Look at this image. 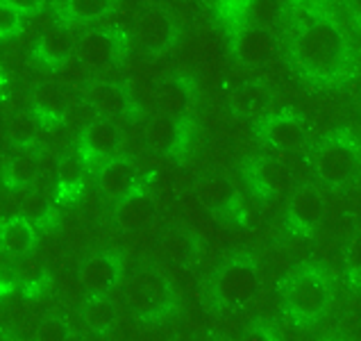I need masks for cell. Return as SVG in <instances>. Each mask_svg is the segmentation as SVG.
<instances>
[{
    "label": "cell",
    "instance_id": "cell-1",
    "mask_svg": "<svg viewBox=\"0 0 361 341\" xmlns=\"http://www.w3.org/2000/svg\"><path fill=\"white\" fill-rule=\"evenodd\" d=\"M288 61L309 85L341 87L357 68V50L334 18L316 16L291 39Z\"/></svg>",
    "mask_w": 361,
    "mask_h": 341
},
{
    "label": "cell",
    "instance_id": "cell-2",
    "mask_svg": "<svg viewBox=\"0 0 361 341\" xmlns=\"http://www.w3.org/2000/svg\"><path fill=\"white\" fill-rule=\"evenodd\" d=\"M334 282L323 264H302L280 285L282 312L293 328H316L327 316Z\"/></svg>",
    "mask_w": 361,
    "mask_h": 341
},
{
    "label": "cell",
    "instance_id": "cell-3",
    "mask_svg": "<svg viewBox=\"0 0 361 341\" xmlns=\"http://www.w3.org/2000/svg\"><path fill=\"white\" fill-rule=\"evenodd\" d=\"M361 169V139L350 128H334L312 148V171L327 189H343Z\"/></svg>",
    "mask_w": 361,
    "mask_h": 341
},
{
    "label": "cell",
    "instance_id": "cell-4",
    "mask_svg": "<svg viewBox=\"0 0 361 341\" xmlns=\"http://www.w3.org/2000/svg\"><path fill=\"white\" fill-rule=\"evenodd\" d=\"M259 294V266L247 253L228 257L209 280V303L219 312H234L250 305Z\"/></svg>",
    "mask_w": 361,
    "mask_h": 341
},
{
    "label": "cell",
    "instance_id": "cell-5",
    "mask_svg": "<svg viewBox=\"0 0 361 341\" xmlns=\"http://www.w3.org/2000/svg\"><path fill=\"white\" fill-rule=\"evenodd\" d=\"M123 296L130 312L146 323L164 321L175 309L173 287L154 268H134L123 287Z\"/></svg>",
    "mask_w": 361,
    "mask_h": 341
},
{
    "label": "cell",
    "instance_id": "cell-6",
    "mask_svg": "<svg viewBox=\"0 0 361 341\" xmlns=\"http://www.w3.org/2000/svg\"><path fill=\"white\" fill-rule=\"evenodd\" d=\"M252 132L264 146L277 152H300L307 143V126L298 112L282 107L252 121Z\"/></svg>",
    "mask_w": 361,
    "mask_h": 341
},
{
    "label": "cell",
    "instance_id": "cell-7",
    "mask_svg": "<svg viewBox=\"0 0 361 341\" xmlns=\"http://www.w3.org/2000/svg\"><path fill=\"white\" fill-rule=\"evenodd\" d=\"M96 184L102 201L111 205V208H118L121 203H126L143 189L134 164L123 155H114V157L100 164L96 169Z\"/></svg>",
    "mask_w": 361,
    "mask_h": 341
},
{
    "label": "cell",
    "instance_id": "cell-8",
    "mask_svg": "<svg viewBox=\"0 0 361 341\" xmlns=\"http://www.w3.org/2000/svg\"><path fill=\"white\" fill-rule=\"evenodd\" d=\"M121 148V132L111 119H94L89 121L78 134L75 152L85 162L87 169H98L102 162L118 155Z\"/></svg>",
    "mask_w": 361,
    "mask_h": 341
},
{
    "label": "cell",
    "instance_id": "cell-9",
    "mask_svg": "<svg viewBox=\"0 0 361 341\" xmlns=\"http://www.w3.org/2000/svg\"><path fill=\"white\" fill-rule=\"evenodd\" d=\"M193 139V123L184 114V116H166L159 114L154 116L148 126L146 141L148 148L157 155H166V157L180 160L184 152L189 150Z\"/></svg>",
    "mask_w": 361,
    "mask_h": 341
},
{
    "label": "cell",
    "instance_id": "cell-10",
    "mask_svg": "<svg viewBox=\"0 0 361 341\" xmlns=\"http://www.w3.org/2000/svg\"><path fill=\"white\" fill-rule=\"evenodd\" d=\"M134 39L148 53H164L180 39V25L166 9L146 7L134 20Z\"/></svg>",
    "mask_w": 361,
    "mask_h": 341
},
{
    "label": "cell",
    "instance_id": "cell-11",
    "mask_svg": "<svg viewBox=\"0 0 361 341\" xmlns=\"http://www.w3.org/2000/svg\"><path fill=\"white\" fill-rule=\"evenodd\" d=\"M323 196L314 187H300L288 198L282 216L284 234L291 239H302L314 232V227L323 219Z\"/></svg>",
    "mask_w": 361,
    "mask_h": 341
},
{
    "label": "cell",
    "instance_id": "cell-12",
    "mask_svg": "<svg viewBox=\"0 0 361 341\" xmlns=\"http://www.w3.org/2000/svg\"><path fill=\"white\" fill-rule=\"evenodd\" d=\"M123 262L114 251H96L85 257L78 268L80 287L87 296H107L121 282Z\"/></svg>",
    "mask_w": 361,
    "mask_h": 341
},
{
    "label": "cell",
    "instance_id": "cell-13",
    "mask_svg": "<svg viewBox=\"0 0 361 341\" xmlns=\"http://www.w3.org/2000/svg\"><path fill=\"white\" fill-rule=\"evenodd\" d=\"M195 196L198 201L209 208L214 214H219L223 221L243 225L245 212L239 205V196H236L230 180H225L223 175H204L195 182Z\"/></svg>",
    "mask_w": 361,
    "mask_h": 341
},
{
    "label": "cell",
    "instance_id": "cell-14",
    "mask_svg": "<svg viewBox=\"0 0 361 341\" xmlns=\"http://www.w3.org/2000/svg\"><path fill=\"white\" fill-rule=\"evenodd\" d=\"M228 46H230V55L241 66H259L271 59L277 50L275 37L266 28L252 23H247L236 30V32L228 35Z\"/></svg>",
    "mask_w": 361,
    "mask_h": 341
},
{
    "label": "cell",
    "instance_id": "cell-15",
    "mask_svg": "<svg viewBox=\"0 0 361 341\" xmlns=\"http://www.w3.org/2000/svg\"><path fill=\"white\" fill-rule=\"evenodd\" d=\"M126 48V35L121 30H89L78 41V61L89 71H98L111 64Z\"/></svg>",
    "mask_w": 361,
    "mask_h": 341
},
{
    "label": "cell",
    "instance_id": "cell-16",
    "mask_svg": "<svg viewBox=\"0 0 361 341\" xmlns=\"http://www.w3.org/2000/svg\"><path fill=\"white\" fill-rule=\"evenodd\" d=\"M71 55H73V37L61 23L46 25L30 48V59L48 71H59L71 59Z\"/></svg>",
    "mask_w": 361,
    "mask_h": 341
},
{
    "label": "cell",
    "instance_id": "cell-17",
    "mask_svg": "<svg viewBox=\"0 0 361 341\" xmlns=\"http://www.w3.org/2000/svg\"><path fill=\"white\" fill-rule=\"evenodd\" d=\"M39 164H41V148L35 139L16 143V148L3 164V169H0V184L7 191H20L30 187L39 173Z\"/></svg>",
    "mask_w": 361,
    "mask_h": 341
},
{
    "label": "cell",
    "instance_id": "cell-18",
    "mask_svg": "<svg viewBox=\"0 0 361 341\" xmlns=\"http://www.w3.org/2000/svg\"><path fill=\"white\" fill-rule=\"evenodd\" d=\"M195 96V80L189 76H169L154 87V107L166 116H184Z\"/></svg>",
    "mask_w": 361,
    "mask_h": 341
},
{
    "label": "cell",
    "instance_id": "cell-19",
    "mask_svg": "<svg viewBox=\"0 0 361 341\" xmlns=\"http://www.w3.org/2000/svg\"><path fill=\"white\" fill-rule=\"evenodd\" d=\"M87 100L91 109L102 119H123L134 112V102L130 91L121 82H96L87 91Z\"/></svg>",
    "mask_w": 361,
    "mask_h": 341
},
{
    "label": "cell",
    "instance_id": "cell-20",
    "mask_svg": "<svg viewBox=\"0 0 361 341\" xmlns=\"http://www.w3.org/2000/svg\"><path fill=\"white\" fill-rule=\"evenodd\" d=\"M85 162L80 160V155L73 152H64L57 160L55 167V201L61 205H73L82 187H85Z\"/></svg>",
    "mask_w": 361,
    "mask_h": 341
},
{
    "label": "cell",
    "instance_id": "cell-21",
    "mask_svg": "<svg viewBox=\"0 0 361 341\" xmlns=\"http://www.w3.org/2000/svg\"><path fill=\"white\" fill-rule=\"evenodd\" d=\"M39 239L37 223L30 221L27 216H12V219L0 221V251L9 257L25 255L35 251Z\"/></svg>",
    "mask_w": 361,
    "mask_h": 341
},
{
    "label": "cell",
    "instance_id": "cell-22",
    "mask_svg": "<svg viewBox=\"0 0 361 341\" xmlns=\"http://www.w3.org/2000/svg\"><path fill=\"white\" fill-rule=\"evenodd\" d=\"M241 178L257 201H275L277 193H280V189H277L275 164L264 157H255V160L243 162Z\"/></svg>",
    "mask_w": 361,
    "mask_h": 341
},
{
    "label": "cell",
    "instance_id": "cell-23",
    "mask_svg": "<svg viewBox=\"0 0 361 341\" xmlns=\"http://www.w3.org/2000/svg\"><path fill=\"white\" fill-rule=\"evenodd\" d=\"M12 268H14V285L25 296L35 298V296H39L46 289V285H48V271H46V266H44V260H41L39 255H35V251L14 257Z\"/></svg>",
    "mask_w": 361,
    "mask_h": 341
},
{
    "label": "cell",
    "instance_id": "cell-24",
    "mask_svg": "<svg viewBox=\"0 0 361 341\" xmlns=\"http://www.w3.org/2000/svg\"><path fill=\"white\" fill-rule=\"evenodd\" d=\"M30 114L37 121L39 130H55L61 126V121L66 116V98L59 89H41L32 98Z\"/></svg>",
    "mask_w": 361,
    "mask_h": 341
},
{
    "label": "cell",
    "instance_id": "cell-25",
    "mask_svg": "<svg viewBox=\"0 0 361 341\" xmlns=\"http://www.w3.org/2000/svg\"><path fill=\"white\" fill-rule=\"evenodd\" d=\"M212 14L221 23V28L225 30V32L232 35L239 28L250 23L252 0H216Z\"/></svg>",
    "mask_w": 361,
    "mask_h": 341
},
{
    "label": "cell",
    "instance_id": "cell-26",
    "mask_svg": "<svg viewBox=\"0 0 361 341\" xmlns=\"http://www.w3.org/2000/svg\"><path fill=\"white\" fill-rule=\"evenodd\" d=\"M116 210L118 225L126 227V230H137V227H143L152 219V203L146 198L143 189L134 193L126 203H121Z\"/></svg>",
    "mask_w": 361,
    "mask_h": 341
},
{
    "label": "cell",
    "instance_id": "cell-27",
    "mask_svg": "<svg viewBox=\"0 0 361 341\" xmlns=\"http://www.w3.org/2000/svg\"><path fill=\"white\" fill-rule=\"evenodd\" d=\"M111 7V0H61V18L68 23H91Z\"/></svg>",
    "mask_w": 361,
    "mask_h": 341
},
{
    "label": "cell",
    "instance_id": "cell-28",
    "mask_svg": "<svg viewBox=\"0 0 361 341\" xmlns=\"http://www.w3.org/2000/svg\"><path fill=\"white\" fill-rule=\"evenodd\" d=\"M116 307L107 296H89V303L85 307V321L98 335H105L114 325Z\"/></svg>",
    "mask_w": 361,
    "mask_h": 341
},
{
    "label": "cell",
    "instance_id": "cell-29",
    "mask_svg": "<svg viewBox=\"0 0 361 341\" xmlns=\"http://www.w3.org/2000/svg\"><path fill=\"white\" fill-rule=\"evenodd\" d=\"M343 277L353 292H361V230H357L343 248Z\"/></svg>",
    "mask_w": 361,
    "mask_h": 341
},
{
    "label": "cell",
    "instance_id": "cell-30",
    "mask_svg": "<svg viewBox=\"0 0 361 341\" xmlns=\"http://www.w3.org/2000/svg\"><path fill=\"white\" fill-rule=\"evenodd\" d=\"M27 16L16 12V9L7 7L5 3H0V44L5 41H12L14 37H18L23 32V25H25Z\"/></svg>",
    "mask_w": 361,
    "mask_h": 341
},
{
    "label": "cell",
    "instance_id": "cell-31",
    "mask_svg": "<svg viewBox=\"0 0 361 341\" xmlns=\"http://www.w3.org/2000/svg\"><path fill=\"white\" fill-rule=\"evenodd\" d=\"M37 337L46 341H59L68 337V328L64 325V321H59V318H46V321L39 323Z\"/></svg>",
    "mask_w": 361,
    "mask_h": 341
},
{
    "label": "cell",
    "instance_id": "cell-32",
    "mask_svg": "<svg viewBox=\"0 0 361 341\" xmlns=\"http://www.w3.org/2000/svg\"><path fill=\"white\" fill-rule=\"evenodd\" d=\"M0 3H5L7 7L16 9V12L25 14V16H32L35 12H39V7L44 0H0Z\"/></svg>",
    "mask_w": 361,
    "mask_h": 341
},
{
    "label": "cell",
    "instance_id": "cell-33",
    "mask_svg": "<svg viewBox=\"0 0 361 341\" xmlns=\"http://www.w3.org/2000/svg\"><path fill=\"white\" fill-rule=\"evenodd\" d=\"M5 91H7V73L0 68V98L5 96Z\"/></svg>",
    "mask_w": 361,
    "mask_h": 341
},
{
    "label": "cell",
    "instance_id": "cell-34",
    "mask_svg": "<svg viewBox=\"0 0 361 341\" xmlns=\"http://www.w3.org/2000/svg\"><path fill=\"white\" fill-rule=\"evenodd\" d=\"M0 169H3V164H0Z\"/></svg>",
    "mask_w": 361,
    "mask_h": 341
}]
</instances>
